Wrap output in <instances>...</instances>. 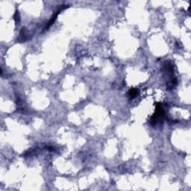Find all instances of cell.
<instances>
[{
  "mask_svg": "<svg viewBox=\"0 0 191 191\" xmlns=\"http://www.w3.org/2000/svg\"><path fill=\"white\" fill-rule=\"evenodd\" d=\"M164 116H165V112L162 105L160 103H157L155 111L150 119V123L153 126H156L158 123H162L164 119Z\"/></svg>",
  "mask_w": 191,
  "mask_h": 191,
  "instance_id": "6da1fadb",
  "label": "cell"
},
{
  "mask_svg": "<svg viewBox=\"0 0 191 191\" xmlns=\"http://www.w3.org/2000/svg\"><path fill=\"white\" fill-rule=\"evenodd\" d=\"M68 8V5H61V7H60V8H59L57 10V11H56L55 13H54V14L52 15V17H51L50 20L49 21V22H48V23L46 24V28H45V29H49V28H50L53 23H54V22L55 21V19H57V16H58L59 14L61 13V11H63V10L65 9V8Z\"/></svg>",
  "mask_w": 191,
  "mask_h": 191,
  "instance_id": "7a4b0ae2",
  "label": "cell"
},
{
  "mask_svg": "<svg viewBox=\"0 0 191 191\" xmlns=\"http://www.w3.org/2000/svg\"><path fill=\"white\" fill-rule=\"evenodd\" d=\"M139 94V90L137 88H131L129 90V95L130 96L131 99H134V98L137 97Z\"/></svg>",
  "mask_w": 191,
  "mask_h": 191,
  "instance_id": "3957f363",
  "label": "cell"
},
{
  "mask_svg": "<svg viewBox=\"0 0 191 191\" xmlns=\"http://www.w3.org/2000/svg\"><path fill=\"white\" fill-rule=\"evenodd\" d=\"M14 19L16 22H19V11H16V13H15L14 16Z\"/></svg>",
  "mask_w": 191,
  "mask_h": 191,
  "instance_id": "277c9868",
  "label": "cell"
}]
</instances>
